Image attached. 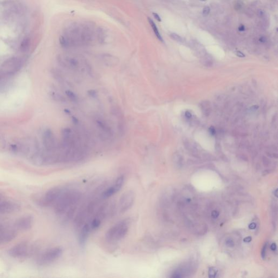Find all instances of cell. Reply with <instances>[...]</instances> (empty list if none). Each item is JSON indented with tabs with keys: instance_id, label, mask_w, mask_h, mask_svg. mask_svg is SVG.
Here are the masks:
<instances>
[{
	"instance_id": "obj_1",
	"label": "cell",
	"mask_w": 278,
	"mask_h": 278,
	"mask_svg": "<svg viewBox=\"0 0 278 278\" xmlns=\"http://www.w3.org/2000/svg\"><path fill=\"white\" fill-rule=\"evenodd\" d=\"M81 197L79 190L66 188L53 205L55 213L63 217L64 222L70 221L76 212Z\"/></svg>"
},
{
	"instance_id": "obj_2",
	"label": "cell",
	"mask_w": 278,
	"mask_h": 278,
	"mask_svg": "<svg viewBox=\"0 0 278 278\" xmlns=\"http://www.w3.org/2000/svg\"><path fill=\"white\" fill-rule=\"evenodd\" d=\"M93 36L94 32L90 26L76 24L66 30L60 37L59 42L64 47L84 45L91 41Z\"/></svg>"
},
{
	"instance_id": "obj_3",
	"label": "cell",
	"mask_w": 278,
	"mask_h": 278,
	"mask_svg": "<svg viewBox=\"0 0 278 278\" xmlns=\"http://www.w3.org/2000/svg\"><path fill=\"white\" fill-rule=\"evenodd\" d=\"M130 227L129 220H123L118 222L110 228L105 234L106 240L110 242H118L127 235Z\"/></svg>"
},
{
	"instance_id": "obj_4",
	"label": "cell",
	"mask_w": 278,
	"mask_h": 278,
	"mask_svg": "<svg viewBox=\"0 0 278 278\" xmlns=\"http://www.w3.org/2000/svg\"><path fill=\"white\" fill-rule=\"evenodd\" d=\"M66 188L56 186L49 189L38 200V204L42 207L53 206Z\"/></svg>"
},
{
	"instance_id": "obj_5",
	"label": "cell",
	"mask_w": 278,
	"mask_h": 278,
	"mask_svg": "<svg viewBox=\"0 0 278 278\" xmlns=\"http://www.w3.org/2000/svg\"><path fill=\"white\" fill-rule=\"evenodd\" d=\"M63 252V249L59 247L47 249L38 257L37 264L40 266L50 265L59 259L62 255Z\"/></svg>"
},
{
	"instance_id": "obj_6",
	"label": "cell",
	"mask_w": 278,
	"mask_h": 278,
	"mask_svg": "<svg viewBox=\"0 0 278 278\" xmlns=\"http://www.w3.org/2000/svg\"><path fill=\"white\" fill-rule=\"evenodd\" d=\"M35 247L27 242H21L10 248L8 251V255L14 259H23L33 253Z\"/></svg>"
},
{
	"instance_id": "obj_7",
	"label": "cell",
	"mask_w": 278,
	"mask_h": 278,
	"mask_svg": "<svg viewBox=\"0 0 278 278\" xmlns=\"http://www.w3.org/2000/svg\"><path fill=\"white\" fill-rule=\"evenodd\" d=\"M136 195L133 191H127L121 196L118 202V209L121 213H125L133 205Z\"/></svg>"
},
{
	"instance_id": "obj_8",
	"label": "cell",
	"mask_w": 278,
	"mask_h": 278,
	"mask_svg": "<svg viewBox=\"0 0 278 278\" xmlns=\"http://www.w3.org/2000/svg\"><path fill=\"white\" fill-rule=\"evenodd\" d=\"M125 182V177L123 176H119L116 180H115L114 183L109 186V188L103 190L101 193V197L103 199H107L114 195L115 194L117 193L120 191Z\"/></svg>"
},
{
	"instance_id": "obj_9",
	"label": "cell",
	"mask_w": 278,
	"mask_h": 278,
	"mask_svg": "<svg viewBox=\"0 0 278 278\" xmlns=\"http://www.w3.org/2000/svg\"><path fill=\"white\" fill-rule=\"evenodd\" d=\"M43 144L45 148L50 153L54 152L57 148V143L53 132L48 129H46L42 133Z\"/></svg>"
},
{
	"instance_id": "obj_10",
	"label": "cell",
	"mask_w": 278,
	"mask_h": 278,
	"mask_svg": "<svg viewBox=\"0 0 278 278\" xmlns=\"http://www.w3.org/2000/svg\"><path fill=\"white\" fill-rule=\"evenodd\" d=\"M21 64V61L18 58H11L4 62L2 68L5 72L8 73H13L20 69Z\"/></svg>"
},
{
	"instance_id": "obj_11",
	"label": "cell",
	"mask_w": 278,
	"mask_h": 278,
	"mask_svg": "<svg viewBox=\"0 0 278 278\" xmlns=\"http://www.w3.org/2000/svg\"><path fill=\"white\" fill-rule=\"evenodd\" d=\"M34 218L31 216H23L16 221L15 225L18 229L20 230H28L33 227Z\"/></svg>"
},
{
	"instance_id": "obj_12",
	"label": "cell",
	"mask_w": 278,
	"mask_h": 278,
	"mask_svg": "<svg viewBox=\"0 0 278 278\" xmlns=\"http://www.w3.org/2000/svg\"><path fill=\"white\" fill-rule=\"evenodd\" d=\"M19 209V205L15 202L10 200H5L0 202V213H11L18 211Z\"/></svg>"
},
{
	"instance_id": "obj_13",
	"label": "cell",
	"mask_w": 278,
	"mask_h": 278,
	"mask_svg": "<svg viewBox=\"0 0 278 278\" xmlns=\"http://www.w3.org/2000/svg\"><path fill=\"white\" fill-rule=\"evenodd\" d=\"M91 232V230L88 222L85 223L80 228L78 235V241L82 247H83L85 244Z\"/></svg>"
},
{
	"instance_id": "obj_14",
	"label": "cell",
	"mask_w": 278,
	"mask_h": 278,
	"mask_svg": "<svg viewBox=\"0 0 278 278\" xmlns=\"http://www.w3.org/2000/svg\"><path fill=\"white\" fill-rule=\"evenodd\" d=\"M16 236V233L11 230L0 229V243H6L13 240Z\"/></svg>"
},
{
	"instance_id": "obj_15",
	"label": "cell",
	"mask_w": 278,
	"mask_h": 278,
	"mask_svg": "<svg viewBox=\"0 0 278 278\" xmlns=\"http://www.w3.org/2000/svg\"><path fill=\"white\" fill-rule=\"evenodd\" d=\"M148 22L149 23L150 26H151V27H152V28L153 29L154 33H155V34H156V37L158 38V39L160 41H161L162 42L163 41V39H162L161 34H160L159 31V29H158V27H157L156 23H155L150 18H148Z\"/></svg>"
},
{
	"instance_id": "obj_16",
	"label": "cell",
	"mask_w": 278,
	"mask_h": 278,
	"mask_svg": "<svg viewBox=\"0 0 278 278\" xmlns=\"http://www.w3.org/2000/svg\"><path fill=\"white\" fill-rule=\"evenodd\" d=\"M30 45V40L28 38L23 39L20 45V50L22 52H26L29 50Z\"/></svg>"
},
{
	"instance_id": "obj_17",
	"label": "cell",
	"mask_w": 278,
	"mask_h": 278,
	"mask_svg": "<svg viewBox=\"0 0 278 278\" xmlns=\"http://www.w3.org/2000/svg\"><path fill=\"white\" fill-rule=\"evenodd\" d=\"M66 94L67 96V97H69V98L70 99V100L72 101V102H76L77 101V100H78V98L76 96V95L74 93H73L72 91H66Z\"/></svg>"
},
{
	"instance_id": "obj_18",
	"label": "cell",
	"mask_w": 278,
	"mask_h": 278,
	"mask_svg": "<svg viewBox=\"0 0 278 278\" xmlns=\"http://www.w3.org/2000/svg\"><path fill=\"white\" fill-rule=\"evenodd\" d=\"M170 37L177 41L182 42V39L181 37L176 33H171L170 34Z\"/></svg>"
},
{
	"instance_id": "obj_19",
	"label": "cell",
	"mask_w": 278,
	"mask_h": 278,
	"mask_svg": "<svg viewBox=\"0 0 278 278\" xmlns=\"http://www.w3.org/2000/svg\"><path fill=\"white\" fill-rule=\"evenodd\" d=\"M210 11V7H209L208 6L205 7L203 8V14L204 17H207V16L209 14Z\"/></svg>"
},
{
	"instance_id": "obj_20",
	"label": "cell",
	"mask_w": 278,
	"mask_h": 278,
	"mask_svg": "<svg viewBox=\"0 0 278 278\" xmlns=\"http://www.w3.org/2000/svg\"><path fill=\"white\" fill-rule=\"evenodd\" d=\"M217 272L215 271V269H214L213 268H210L209 271V277H215V275L216 274Z\"/></svg>"
},
{
	"instance_id": "obj_21",
	"label": "cell",
	"mask_w": 278,
	"mask_h": 278,
	"mask_svg": "<svg viewBox=\"0 0 278 278\" xmlns=\"http://www.w3.org/2000/svg\"><path fill=\"white\" fill-rule=\"evenodd\" d=\"M226 244H227L229 247H232L234 245V242L231 239H229L227 240V241H226Z\"/></svg>"
},
{
	"instance_id": "obj_22",
	"label": "cell",
	"mask_w": 278,
	"mask_h": 278,
	"mask_svg": "<svg viewBox=\"0 0 278 278\" xmlns=\"http://www.w3.org/2000/svg\"><path fill=\"white\" fill-rule=\"evenodd\" d=\"M266 247H267V244H266L264 245V247L262 250V252H261V256H262V257L263 258V259H264L265 257V255H266Z\"/></svg>"
},
{
	"instance_id": "obj_23",
	"label": "cell",
	"mask_w": 278,
	"mask_h": 278,
	"mask_svg": "<svg viewBox=\"0 0 278 278\" xmlns=\"http://www.w3.org/2000/svg\"><path fill=\"white\" fill-rule=\"evenodd\" d=\"M153 15L154 18L155 19H156L158 21H159V22H161V18H160L159 15L157 13H153Z\"/></svg>"
},
{
	"instance_id": "obj_24",
	"label": "cell",
	"mask_w": 278,
	"mask_h": 278,
	"mask_svg": "<svg viewBox=\"0 0 278 278\" xmlns=\"http://www.w3.org/2000/svg\"><path fill=\"white\" fill-rule=\"evenodd\" d=\"M218 216V212L217 211H213L212 212V217L214 218H216Z\"/></svg>"
},
{
	"instance_id": "obj_25",
	"label": "cell",
	"mask_w": 278,
	"mask_h": 278,
	"mask_svg": "<svg viewBox=\"0 0 278 278\" xmlns=\"http://www.w3.org/2000/svg\"><path fill=\"white\" fill-rule=\"evenodd\" d=\"M249 228L250 229H254L256 228V224L255 223H252L249 224Z\"/></svg>"
},
{
	"instance_id": "obj_26",
	"label": "cell",
	"mask_w": 278,
	"mask_h": 278,
	"mask_svg": "<svg viewBox=\"0 0 278 278\" xmlns=\"http://www.w3.org/2000/svg\"><path fill=\"white\" fill-rule=\"evenodd\" d=\"M239 30L240 31V32H243V31H244L245 30V27L244 25H240L239 27Z\"/></svg>"
},
{
	"instance_id": "obj_27",
	"label": "cell",
	"mask_w": 278,
	"mask_h": 278,
	"mask_svg": "<svg viewBox=\"0 0 278 278\" xmlns=\"http://www.w3.org/2000/svg\"><path fill=\"white\" fill-rule=\"evenodd\" d=\"M252 240V237H245V239L243 240V241L245 242H251Z\"/></svg>"
},
{
	"instance_id": "obj_28",
	"label": "cell",
	"mask_w": 278,
	"mask_h": 278,
	"mask_svg": "<svg viewBox=\"0 0 278 278\" xmlns=\"http://www.w3.org/2000/svg\"><path fill=\"white\" fill-rule=\"evenodd\" d=\"M259 41L261 42H266V41H267V39H266V38L265 37H262L260 38Z\"/></svg>"
},
{
	"instance_id": "obj_29",
	"label": "cell",
	"mask_w": 278,
	"mask_h": 278,
	"mask_svg": "<svg viewBox=\"0 0 278 278\" xmlns=\"http://www.w3.org/2000/svg\"><path fill=\"white\" fill-rule=\"evenodd\" d=\"M276 248V245L275 243H273L271 246V249L273 251H275Z\"/></svg>"
},
{
	"instance_id": "obj_30",
	"label": "cell",
	"mask_w": 278,
	"mask_h": 278,
	"mask_svg": "<svg viewBox=\"0 0 278 278\" xmlns=\"http://www.w3.org/2000/svg\"><path fill=\"white\" fill-rule=\"evenodd\" d=\"M237 55H238V56L241 57H243L244 56V55L243 53H242V52H237Z\"/></svg>"
},
{
	"instance_id": "obj_31",
	"label": "cell",
	"mask_w": 278,
	"mask_h": 278,
	"mask_svg": "<svg viewBox=\"0 0 278 278\" xmlns=\"http://www.w3.org/2000/svg\"><path fill=\"white\" fill-rule=\"evenodd\" d=\"M259 15H260V17H261V16L263 15L262 11V10H259Z\"/></svg>"
},
{
	"instance_id": "obj_32",
	"label": "cell",
	"mask_w": 278,
	"mask_h": 278,
	"mask_svg": "<svg viewBox=\"0 0 278 278\" xmlns=\"http://www.w3.org/2000/svg\"><path fill=\"white\" fill-rule=\"evenodd\" d=\"M277 190L276 189V190L275 191H274V194H275V197H277Z\"/></svg>"
},
{
	"instance_id": "obj_33",
	"label": "cell",
	"mask_w": 278,
	"mask_h": 278,
	"mask_svg": "<svg viewBox=\"0 0 278 278\" xmlns=\"http://www.w3.org/2000/svg\"><path fill=\"white\" fill-rule=\"evenodd\" d=\"M200 1H207V0H200Z\"/></svg>"
},
{
	"instance_id": "obj_34",
	"label": "cell",
	"mask_w": 278,
	"mask_h": 278,
	"mask_svg": "<svg viewBox=\"0 0 278 278\" xmlns=\"http://www.w3.org/2000/svg\"><path fill=\"white\" fill-rule=\"evenodd\" d=\"M2 228V227H1V226H0V229H1Z\"/></svg>"
}]
</instances>
